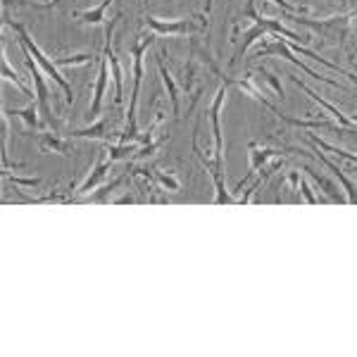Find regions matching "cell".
<instances>
[{"instance_id":"1","label":"cell","mask_w":357,"mask_h":357,"mask_svg":"<svg viewBox=\"0 0 357 357\" xmlns=\"http://www.w3.org/2000/svg\"><path fill=\"white\" fill-rule=\"evenodd\" d=\"M155 36L158 33L151 31V36H143V33H138L134 38V43H131V57H134V62H131V74H134V82H131V100H129V110H126V126L124 131L119 134V141L122 143H138L141 146V138H143V131H138V124H136V107H138V93H141V84H143V57H146L148 48H151V43L155 41Z\"/></svg>"},{"instance_id":"2","label":"cell","mask_w":357,"mask_h":357,"mask_svg":"<svg viewBox=\"0 0 357 357\" xmlns=\"http://www.w3.org/2000/svg\"><path fill=\"white\" fill-rule=\"evenodd\" d=\"M357 17V10L353 13H341L333 17H324V20H310L305 15H293L284 13V20H291L298 26H307L310 31H314L317 38H324V43H336L338 48L345 45V38L353 31V20Z\"/></svg>"},{"instance_id":"3","label":"cell","mask_w":357,"mask_h":357,"mask_svg":"<svg viewBox=\"0 0 357 357\" xmlns=\"http://www.w3.org/2000/svg\"><path fill=\"white\" fill-rule=\"evenodd\" d=\"M3 17H5V24H8V26H13V31L17 33V43H22V45H24V48L29 50V53L33 55V60H36V65L41 67L43 72L48 74V77L53 79V82H55V84H57V86H60V89H62V93H65V100H67V105H72V102H74V89H72V84H69L67 79L62 77V72H60V67L55 65V60H50V57L45 55L43 50L38 48L36 43H33L31 33L26 31V29H24V24H20V22H13V20H10V17H8V15H3Z\"/></svg>"},{"instance_id":"4","label":"cell","mask_w":357,"mask_h":357,"mask_svg":"<svg viewBox=\"0 0 357 357\" xmlns=\"http://www.w3.org/2000/svg\"><path fill=\"white\" fill-rule=\"evenodd\" d=\"M22 53H24V65H26V72H29V79L33 82V89H36V105L38 110H41V117L43 122L48 126H53V131L60 129V122H57V117L53 114V102H50V89L48 84H45L43 74H41V67L36 65V60H33V55L29 53L24 45L20 43Z\"/></svg>"},{"instance_id":"5","label":"cell","mask_w":357,"mask_h":357,"mask_svg":"<svg viewBox=\"0 0 357 357\" xmlns=\"http://www.w3.org/2000/svg\"><path fill=\"white\" fill-rule=\"evenodd\" d=\"M269 55H279V57H284V60H289L291 65L301 67V72L310 74V77H312V79H319V82H324V84L333 86V89H345L343 84L331 82L329 77H321V74L312 72V69H310L307 65H305V62L298 60V57L293 55V50L289 48V41H281V36H264L262 41H260V45H257V48H255V55H252V57H269Z\"/></svg>"},{"instance_id":"6","label":"cell","mask_w":357,"mask_h":357,"mask_svg":"<svg viewBox=\"0 0 357 357\" xmlns=\"http://www.w3.org/2000/svg\"><path fill=\"white\" fill-rule=\"evenodd\" d=\"M146 26L158 36H183V33H198L203 26L193 20V17H174V20H160V17L146 15L143 17Z\"/></svg>"},{"instance_id":"7","label":"cell","mask_w":357,"mask_h":357,"mask_svg":"<svg viewBox=\"0 0 357 357\" xmlns=\"http://www.w3.org/2000/svg\"><path fill=\"white\" fill-rule=\"evenodd\" d=\"M117 20H122V15L112 17V20L105 24V48H102V55L107 57V65H110L112 84H114V102L119 105L122 98H124V69H122V62H119V57L114 55V48H112V36H114Z\"/></svg>"},{"instance_id":"8","label":"cell","mask_w":357,"mask_h":357,"mask_svg":"<svg viewBox=\"0 0 357 357\" xmlns=\"http://www.w3.org/2000/svg\"><path fill=\"white\" fill-rule=\"evenodd\" d=\"M229 89H231V77L227 82H222V86L217 89L215 100L210 105V122H212V141H215V151H212V158H215L217 167H224V138H222V126H220V114L224 107V98H227Z\"/></svg>"},{"instance_id":"9","label":"cell","mask_w":357,"mask_h":357,"mask_svg":"<svg viewBox=\"0 0 357 357\" xmlns=\"http://www.w3.org/2000/svg\"><path fill=\"white\" fill-rule=\"evenodd\" d=\"M107 86H110V65H107V57L102 55L100 67H98L96 86H93V102H91L89 112H86V119H89V122H96L98 114H100L102 98H105V93H107Z\"/></svg>"},{"instance_id":"10","label":"cell","mask_w":357,"mask_h":357,"mask_svg":"<svg viewBox=\"0 0 357 357\" xmlns=\"http://www.w3.org/2000/svg\"><path fill=\"white\" fill-rule=\"evenodd\" d=\"M281 153H284V151H279V148H260L255 141H252V143H250V153H248V155H250V172H248V174H245L243 181H238V186H236V191H241V188H243V183L250 181V178L255 176L264 165H267V160H272V158H281Z\"/></svg>"},{"instance_id":"11","label":"cell","mask_w":357,"mask_h":357,"mask_svg":"<svg viewBox=\"0 0 357 357\" xmlns=\"http://www.w3.org/2000/svg\"><path fill=\"white\" fill-rule=\"evenodd\" d=\"M158 72H160V77H162V84H165L167 96H169L172 114H174V117H178V112H181V91H178V84L174 82L172 72H169V69H167V65H165L162 50H160V57H158Z\"/></svg>"},{"instance_id":"12","label":"cell","mask_w":357,"mask_h":357,"mask_svg":"<svg viewBox=\"0 0 357 357\" xmlns=\"http://www.w3.org/2000/svg\"><path fill=\"white\" fill-rule=\"evenodd\" d=\"M289 79H291V82H293V84H296V86H301V89H303V91H305V93H307L310 98H312V100H314V102H319V107H324V110H326V112H329V114H331V117H336V119H338V124H341V126H355V124H357V122H355V119H353V117H348V114H343L341 110H338V107H333V105H331V102H326V100H324V98H321L319 93H317V91H312V89H310V86H307V84H303V82H301V79H298V77H296V74H289Z\"/></svg>"},{"instance_id":"13","label":"cell","mask_w":357,"mask_h":357,"mask_svg":"<svg viewBox=\"0 0 357 357\" xmlns=\"http://www.w3.org/2000/svg\"><path fill=\"white\" fill-rule=\"evenodd\" d=\"M314 158L319 160V162L324 165L326 169H329L331 174L338 178V183H341V188H343V191H345V198H348V203H350V205H357V186H355L353 181H350L348 176L343 174V169H341V167H338V165H333L331 160L326 158L324 153H319V151H314Z\"/></svg>"},{"instance_id":"14","label":"cell","mask_w":357,"mask_h":357,"mask_svg":"<svg viewBox=\"0 0 357 357\" xmlns=\"http://www.w3.org/2000/svg\"><path fill=\"white\" fill-rule=\"evenodd\" d=\"M110 165H112L110 160H100V162L93 167V172L86 176V181L77 188V195H74V200H79V198H84V195L93 193L96 188L107 178V174H110Z\"/></svg>"},{"instance_id":"15","label":"cell","mask_w":357,"mask_h":357,"mask_svg":"<svg viewBox=\"0 0 357 357\" xmlns=\"http://www.w3.org/2000/svg\"><path fill=\"white\" fill-rule=\"evenodd\" d=\"M303 172L314 178V183L321 188V191H324V198H329V203H348V198H345V195L338 191V186H341V183L331 181L329 176H324L321 172L312 169V167H303Z\"/></svg>"},{"instance_id":"16","label":"cell","mask_w":357,"mask_h":357,"mask_svg":"<svg viewBox=\"0 0 357 357\" xmlns=\"http://www.w3.org/2000/svg\"><path fill=\"white\" fill-rule=\"evenodd\" d=\"M38 148H41V153H57V155H62V158H72L69 141H65L62 136H57V131L38 134Z\"/></svg>"},{"instance_id":"17","label":"cell","mask_w":357,"mask_h":357,"mask_svg":"<svg viewBox=\"0 0 357 357\" xmlns=\"http://www.w3.org/2000/svg\"><path fill=\"white\" fill-rule=\"evenodd\" d=\"M0 55H3V65H0V69H3V79H5V82L15 84V89L20 91V93H24L29 98V102H36V93H33V91L29 89L24 82H22L20 74H17L15 69H13V65H10L8 53H5V41H3V45H0Z\"/></svg>"},{"instance_id":"18","label":"cell","mask_w":357,"mask_h":357,"mask_svg":"<svg viewBox=\"0 0 357 357\" xmlns=\"http://www.w3.org/2000/svg\"><path fill=\"white\" fill-rule=\"evenodd\" d=\"M264 36H269L267 29L260 26V24H252V26L243 33V38L238 41V48H236V53H234V57H231V62H229V65H238L241 57L245 55V50L250 48V45L255 43V41H262Z\"/></svg>"},{"instance_id":"19","label":"cell","mask_w":357,"mask_h":357,"mask_svg":"<svg viewBox=\"0 0 357 357\" xmlns=\"http://www.w3.org/2000/svg\"><path fill=\"white\" fill-rule=\"evenodd\" d=\"M3 112L5 114H17V117L22 119V122H24V126L29 131H36V129H41V117H38V114H41V110H38V105L36 102H29L26 107H22V110H10V107H3Z\"/></svg>"},{"instance_id":"20","label":"cell","mask_w":357,"mask_h":357,"mask_svg":"<svg viewBox=\"0 0 357 357\" xmlns=\"http://www.w3.org/2000/svg\"><path fill=\"white\" fill-rule=\"evenodd\" d=\"M112 5V0H102L98 8H89V10H82V13H77V17L82 24H107V17H105V10Z\"/></svg>"},{"instance_id":"21","label":"cell","mask_w":357,"mask_h":357,"mask_svg":"<svg viewBox=\"0 0 357 357\" xmlns=\"http://www.w3.org/2000/svg\"><path fill=\"white\" fill-rule=\"evenodd\" d=\"M72 138H96V141H107V138H110V134H107V119H96V122H91L86 129L72 131Z\"/></svg>"},{"instance_id":"22","label":"cell","mask_w":357,"mask_h":357,"mask_svg":"<svg viewBox=\"0 0 357 357\" xmlns=\"http://www.w3.org/2000/svg\"><path fill=\"white\" fill-rule=\"evenodd\" d=\"M138 151V143H110V148H107V160L110 162H119V160H129L134 158V153Z\"/></svg>"},{"instance_id":"23","label":"cell","mask_w":357,"mask_h":357,"mask_svg":"<svg viewBox=\"0 0 357 357\" xmlns=\"http://www.w3.org/2000/svg\"><path fill=\"white\" fill-rule=\"evenodd\" d=\"M126 181V174L124 176H117V178H112L110 183H102L100 188H98L96 193H91L89 195V200L91 203H98V205H102V203H110V195H112V191H117L119 186Z\"/></svg>"},{"instance_id":"24","label":"cell","mask_w":357,"mask_h":357,"mask_svg":"<svg viewBox=\"0 0 357 357\" xmlns=\"http://www.w3.org/2000/svg\"><path fill=\"white\" fill-rule=\"evenodd\" d=\"M153 181L158 183L162 191H172V193H176V191H181V181L172 174V172H160V169H153Z\"/></svg>"},{"instance_id":"25","label":"cell","mask_w":357,"mask_h":357,"mask_svg":"<svg viewBox=\"0 0 357 357\" xmlns=\"http://www.w3.org/2000/svg\"><path fill=\"white\" fill-rule=\"evenodd\" d=\"M307 138H310V141L314 143L317 148H321V151H329V153H333V155H336V158H345V160H348V162H355V165H357V155L348 153V151H341V148L331 146V143H326L324 138H319V136H314V134H307Z\"/></svg>"},{"instance_id":"26","label":"cell","mask_w":357,"mask_h":357,"mask_svg":"<svg viewBox=\"0 0 357 357\" xmlns=\"http://www.w3.org/2000/svg\"><path fill=\"white\" fill-rule=\"evenodd\" d=\"M310 129H329V131H333V134L348 136L357 143V124L355 126H341V124H331V122H310Z\"/></svg>"},{"instance_id":"27","label":"cell","mask_w":357,"mask_h":357,"mask_svg":"<svg viewBox=\"0 0 357 357\" xmlns=\"http://www.w3.org/2000/svg\"><path fill=\"white\" fill-rule=\"evenodd\" d=\"M91 62H93V55L79 53V55H69V57H57L55 65L57 67H82V65H91Z\"/></svg>"},{"instance_id":"28","label":"cell","mask_w":357,"mask_h":357,"mask_svg":"<svg viewBox=\"0 0 357 357\" xmlns=\"http://www.w3.org/2000/svg\"><path fill=\"white\" fill-rule=\"evenodd\" d=\"M165 141H167V136L158 138V141L146 143V146H138V151L134 153V160H146V158H151L153 153H158L160 148H162V143H165Z\"/></svg>"},{"instance_id":"29","label":"cell","mask_w":357,"mask_h":357,"mask_svg":"<svg viewBox=\"0 0 357 357\" xmlns=\"http://www.w3.org/2000/svg\"><path fill=\"white\" fill-rule=\"evenodd\" d=\"M257 74H260L264 82H267V86L274 91L276 96L284 98V86H281V82H279V77H276V74H272L269 69H264V67H257Z\"/></svg>"},{"instance_id":"30","label":"cell","mask_w":357,"mask_h":357,"mask_svg":"<svg viewBox=\"0 0 357 357\" xmlns=\"http://www.w3.org/2000/svg\"><path fill=\"white\" fill-rule=\"evenodd\" d=\"M5 178H8L13 186H26V188H38L41 186V178H22V176H10V174H3Z\"/></svg>"},{"instance_id":"31","label":"cell","mask_w":357,"mask_h":357,"mask_svg":"<svg viewBox=\"0 0 357 357\" xmlns=\"http://www.w3.org/2000/svg\"><path fill=\"white\" fill-rule=\"evenodd\" d=\"M269 3H274L276 8H281L284 13H293V15H305V8H298V5L289 3V0H269Z\"/></svg>"},{"instance_id":"32","label":"cell","mask_w":357,"mask_h":357,"mask_svg":"<svg viewBox=\"0 0 357 357\" xmlns=\"http://www.w3.org/2000/svg\"><path fill=\"white\" fill-rule=\"evenodd\" d=\"M286 181L291 183V193H293V198L301 200V193H298V191H301V174H298V172H291V174L286 176Z\"/></svg>"},{"instance_id":"33","label":"cell","mask_w":357,"mask_h":357,"mask_svg":"<svg viewBox=\"0 0 357 357\" xmlns=\"http://www.w3.org/2000/svg\"><path fill=\"white\" fill-rule=\"evenodd\" d=\"M212 3H215V0H205V15L212 13Z\"/></svg>"},{"instance_id":"34","label":"cell","mask_w":357,"mask_h":357,"mask_svg":"<svg viewBox=\"0 0 357 357\" xmlns=\"http://www.w3.org/2000/svg\"><path fill=\"white\" fill-rule=\"evenodd\" d=\"M338 3H341V8H348V3H350V0H338Z\"/></svg>"},{"instance_id":"35","label":"cell","mask_w":357,"mask_h":357,"mask_svg":"<svg viewBox=\"0 0 357 357\" xmlns=\"http://www.w3.org/2000/svg\"><path fill=\"white\" fill-rule=\"evenodd\" d=\"M57 3H60V0H53V5H57Z\"/></svg>"}]
</instances>
